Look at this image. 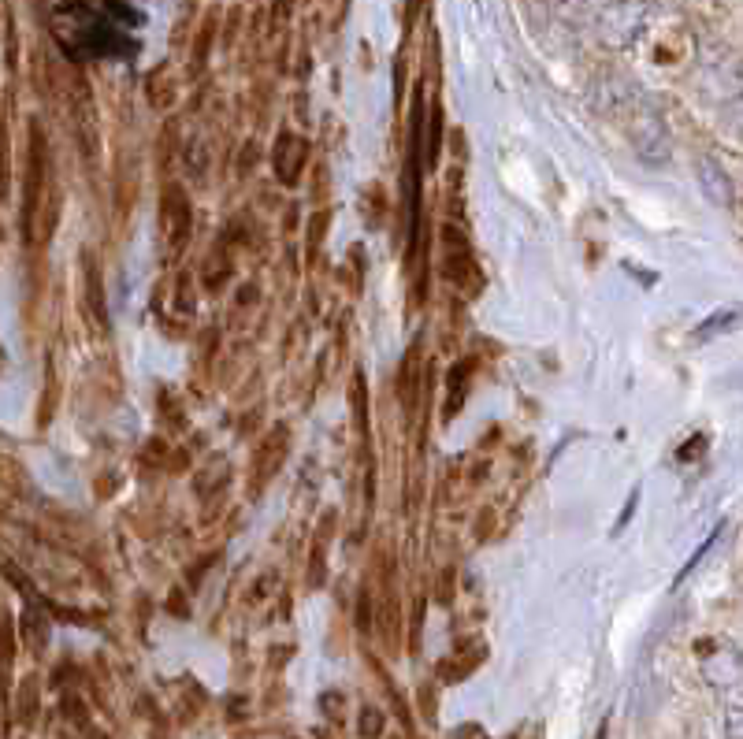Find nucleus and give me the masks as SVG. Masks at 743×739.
Instances as JSON below:
<instances>
[{
  "label": "nucleus",
  "mask_w": 743,
  "mask_h": 739,
  "mask_svg": "<svg viewBox=\"0 0 743 739\" xmlns=\"http://www.w3.org/2000/svg\"><path fill=\"white\" fill-rule=\"evenodd\" d=\"M699 669L703 680L717 691H729L743 684V650L725 643V639H699Z\"/></svg>",
  "instance_id": "nucleus-1"
},
{
  "label": "nucleus",
  "mask_w": 743,
  "mask_h": 739,
  "mask_svg": "<svg viewBox=\"0 0 743 739\" xmlns=\"http://www.w3.org/2000/svg\"><path fill=\"white\" fill-rule=\"evenodd\" d=\"M160 227H164L168 249L179 257L190 242V231H194V208H190V197L179 182H168L160 194Z\"/></svg>",
  "instance_id": "nucleus-2"
},
{
  "label": "nucleus",
  "mask_w": 743,
  "mask_h": 739,
  "mask_svg": "<svg viewBox=\"0 0 743 739\" xmlns=\"http://www.w3.org/2000/svg\"><path fill=\"white\" fill-rule=\"evenodd\" d=\"M628 134H632L636 153L647 164H665L669 160V130H665L662 116L654 112L651 104H639L636 116L628 119Z\"/></svg>",
  "instance_id": "nucleus-3"
},
{
  "label": "nucleus",
  "mask_w": 743,
  "mask_h": 739,
  "mask_svg": "<svg viewBox=\"0 0 743 739\" xmlns=\"http://www.w3.org/2000/svg\"><path fill=\"white\" fill-rule=\"evenodd\" d=\"M45 179H49V156H45V134L38 123H30V156H27V197H23V231L34 238V216L41 208L45 194Z\"/></svg>",
  "instance_id": "nucleus-4"
},
{
  "label": "nucleus",
  "mask_w": 743,
  "mask_h": 739,
  "mask_svg": "<svg viewBox=\"0 0 743 739\" xmlns=\"http://www.w3.org/2000/svg\"><path fill=\"white\" fill-rule=\"evenodd\" d=\"M287 439H290L287 424H275V428L268 431V439L261 442L257 461H253V491H257V487H264V483L272 480L275 472L283 468V457H287Z\"/></svg>",
  "instance_id": "nucleus-5"
},
{
  "label": "nucleus",
  "mask_w": 743,
  "mask_h": 739,
  "mask_svg": "<svg viewBox=\"0 0 743 739\" xmlns=\"http://www.w3.org/2000/svg\"><path fill=\"white\" fill-rule=\"evenodd\" d=\"M305 156H309V145L301 142L298 134H279V145H275V175L279 182H298L301 168H305Z\"/></svg>",
  "instance_id": "nucleus-6"
},
{
  "label": "nucleus",
  "mask_w": 743,
  "mask_h": 739,
  "mask_svg": "<svg viewBox=\"0 0 743 739\" xmlns=\"http://www.w3.org/2000/svg\"><path fill=\"white\" fill-rule=\"evenodd\" d=\"M699 182H703L706 197L714 205L729 208L732 205V179L725 175V168L717 164L714 156H699Z\"/></svg>",
  "instance_id": "nucleus-7"
},
{
  "label": "nucleus",
  "mask_w": 743,
  "mask_h": 739,
  "mask_svg": "<svg viewBox=\"0 0 743 739\" xmlns=\"http://www.w3.org/2000/svg\"><path fill=\"white\" fill-rule=\"evenodd\" d=\"M86 301H90V309H93V316H97V324L108 327L105 279H101V268H97V260H93V253H86Z\"/></svg>",
  "instance_id": "nucleus-8"
},
{
  "label": "nucleus",
  "mask_w": 743,
  "mask_h": 739,
  "mask_svg": "<svg viewBox=\"0 0 743 739\" xmlns=\"http://www.w3.org/2000/svg\"><path fill=\"white\" fill-rule=\"evenodd\" d=\"M740 324H743V309H725V312H717V316H710V320L695 331V338H699V342H710V338H717V335L736 331Z\"/></svg>",
  "instance_id": "nucleus-9"
},
{
  "label": "nucleus",
  "mask_w": 743,
  "mask_h": 739,
  "mask_svg": "<svg viewBox=\"0 0 743 739\" xmlns=\"http://www.w3.org/2000/svg\"><path fill=\"white\" fill-rule=\"evenodd\" d=\"M465 376H469V361L454 364L450 372V402H446V416H457L461 402H465Z\"/></svg>",
  "instance_id": "nucleus-10"
},
{
  "label": "nucleus",
  "mask_w": 743,
  "mask_h": 739,
  "mask_svg": "<svg viewBox=\"0 0 743 739\" xmlns=\"http://www.w3.org/2000/svg\"><path fill=\"white\" fill-rule=\"evenodd\" d=\"M12 658H15L12 621H8V617H4V610H0V676H8V669H12Z\"/></svg>",
  "instance_id": "nucleus-11"
},
{
  "label": "nucleus",
  "mask_w": 743,
  "mask_h": 739,
  "mask_svg": "<svg viewBox=\"0 0 743 739\" xmlns=\"http://www.w3.org/2000/svg\"><path fill=\"white\" fill-rule=\"evenodd\" d=\"M34 714H38V684H34V680H27V684H23V691H19V721H23V725H30V721H34Z\"/></svg>",
  "instance_id": "nucleus-12"
},
{
  "label": "nucleus",
  "mask_w": 743,
  "mask_h": 739,
  "mask_svg": "<svg viewBox=\"0 0 743 739\" xmlns=\"http://www.w3.org/2000/svg\"><path fill=\"white\" fill-rule=\"evenodd\" d=\"M205 472H209V476H205V480H197V491L212 494L223 480H227V457H212V465L205 468Z\"/></svg>",
  "instance_id": "nucleus-13"
},
{
  "label": "nucleus",
  "mask_w": 743,
  "mask_h": 739,
  "mask_svg": "<svg viewBox=\"0 0 743 739\" xmlns=\"http://www.w3.org/2000/svg\"><path fill=\"white\" fill-rule=\"evenodd\" d=\"M439 142H443V112H439V104H435V108H431V138H428V145H424V149H428V168L439 160Z\"/></svg>",
  "instance_id": "nucleus-14"
},
{
  "label": "nucleus",
  "mask_w": 743,
  "mask_h": 739,
  "mask_svg": "<svg viewBox=\"0 0 743 739\" xmlns=\"http://www.w3.org/2000/svg\"><path fill=\"white\" fill-rule=\"evenodd\" d=\"M357 732H361V739H379V732H383V714H379L376 706H365V710H361Z\"/></svg>",
  "instance_id": "nucleus-15"
},
{
  "label": "nucleus",
  "mask_w": 743,
  "mask_h": 739,
  "mask_svg": "<svg viewBox=\"0 0 743 739\" xmlns=\"http://www.w3.org/2000/svg\"><path fill=\"white\" fill-rule=\"evenodd\" d=\"M353 409H357V428H361V435L368 431V405H365V379H361V372L353 376Z\"/></svg>",
  "instance_id": "nucleus-16"
},
{
  "label": "nucleus",
  "mask_w": 743,
  "mask_h": 739,
  "mask_svg": "<svg viewBox=\"0 0 743 739\" xmlns=\"http://www.w3.org/2000/svg\"><path fill=\"white\" fill-rule=\"evenodd\" d=\"M725 119H729L736 130H743V86L725 101Z\"/></svg>",
  "instance_id": "nucleus-17"
},
{
  "label": "nucleus",
  "mask_w": 743,
  "mask_h": 739,
  "mask_svg": "<svg viewBox=\"0 0 743 739\" xmlns=\"http://www.w3.org/2000/svg\"><path fill=\"white\" fill-rule=\"evenodd\" d=\"M725 736L743 739V706H732L729 714H725Z\"/></svg>",
  "instance_id": "nucleus-18"
},
{
  "label": "nucleus",
  "mask_w": 743,
  "mask_h": 739,
  "mask_svg": "<svg viewBox=\"0 0 743 739\" xmlns=\"http://www.w3.org/2000/svg\"><path fill=\"white\" fill-rule=\"evenodd\" d=\"M703 446H706L703 435H695V439H691V446H684V450H680V461H688V457H695L699 450H703Z\"/></svg>",
  "instance_id": "nucleus-19"
},
{
  "label": "nucleus",
  "mask_w": 743,
  "mask_h": 739,
  "mask_svg": "<svg viewBox=\"0 0 743 739\" xmlns=\"http://www.w3.org/2000/svg\"><path fill=\"white\" fill-rule=\"evenodd\" d=\"M90 739H108V736H105V732H93V736H90Z\"/></svg>",
  "instance_id": "nucleus-20"
}]
</instances>
